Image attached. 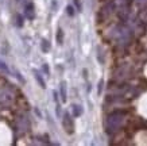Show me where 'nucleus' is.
<instances>
[{"label":"nucleus","mask_w":147,"mask_h":146,"mask_svg":"<svg viewBox=\"0 0 147 146\" xmlns=\"http://www.w3.org/2000/svg\"><path fill=\"white\" fill-rule=\"evenodd\" d=\"M40 49H42L45 53H47V52L50 50V42L49 41H46V39L42 41V43H40Z\"/></svg>","instance_id":"6"},{"label":"nucleus","mask_w":147,"mask_h":146,"mask_svg":"<svg viewBox=\"0 0 147 146\" xmlns=\"http://www.w3.org/2000/svg\"><path fill=\"white\" fill-rule=\"evenodd\" d=\"M101 89H102V80L100 81V84H98V93H101Z\"/></svg>","instance_id":"14"},{"label":"nucleus","mask_w":147,"mask_h":146,"mask_svg":"<svg viewBox=\"0 0 147 146\" xmlns=\"http://www.w3.org/2000/svg\"><path fill=\"white\" fill-rule=\"evenodd\" d=\"M0 71L4 72V73H9L8 67H7V65L4 64V61H1V60H0Z\"/></svg>","instance_id":"9"},{"label":"nucleus","mask_w":147,"mask_h":146,"mask_svg":"<svg viewBox=\"0 0 147 146\" xmlns=\"http://www.w3.org/2000/svg\"><path fill=\"white\" fill-rule=\"evenodd\" d=\"M22 15H16V26L18 27H22L23 26V22H22Z\"/></svg>","instance_id":"10"},{"label":"nucleus","mask_w":147,"mask_h":146,"mask_svg":"<svg viewBox=\"0 0 147 146\" xmlns=\"http://www.w3.org/2000/svg\"><path fill=\"white\" fill-rule=\"evenodd\" d=\"M61 99L62 102H66V83L65 81L61 83Z\"/></svg>","instance_id":"5"},{"label":"nucleus","mask_w":147,"mask_h":146,"mask_svg":"<svg viewBox=\"0 0 147 146\" xmlns=\"http://www.w3.org/2000/svg\"><path fill=\"white\" fill-rule=\"evenodd\" d=\"M63 127H65V130H66V133L71 134L73 131H74V122H73V119L70 118V115L69 114H65L63 115Z\"/></svg>","instance_id":"2"},{"label":"nucleus","mask_w":147,"mask_h":146,"mask_svg":"<svg viewBox=\"0 0 147 146\" xmlns=\"http://www.w3.org/2000/svg\"><path fill=\"white\" fill-rule=\"evenodd\" d=\"M34 76H35V79H36V81L39 83V85L42 87V88H45L46 87V84H45V80L42 79V76H40V73L38 71H34Z\"/></svg>","instance_id":"4"},{"label":"nucleus","mask_w":147,"mask_h":146,"mask_svg":"<svg viewBox=\"0 0 147 146\" xmlns=\"http://www.w3.org/2000/svg\"><path fill=\"white\" fill-rule=\"evenodd\" d=\"M74 3H76L77 8H78V11H80V10H81V4H80V1H78V0H74Z\"/></svg>","instance_id":"13"},{"label":"nucleus","mask_w":147,"mask_h":146,"mask_svg":"<svg viewBox=\"0 0 147 146\" xmlns=\"http://www.w3.org/2000/svg\"><path fill=\"white\" fill-rule=\"evenodd\" d=\"M24 15H26L27 19H30V20H32V19L35 18V8H34V4L32 3H27L26 7H24Z\"/></svg>","instance_id":"3"},{"label":"nucleus","mask_w":147,"mask_h":146,"mask_svg":"<svg viewBox=\"0 0 147 146\" xmlns=\"http://www.w3.org/2000/svg\"><path fill=\"white\" fill-rule=\"evenodd\" d=\"M57 42L59 45H62V42H63V31L61 29H58V31H57Z\"/></svg>","instance_id":"7"},{"label":"nucleus","mask_w":147,"mask_h":146,"mask_svg":"<svg viewBox=\"0 0 147 146\" xmlns=\"http://www.w3.org/2000/svg\"><path fill=\"white\" fill-rule=\"evenodd\" d=\"M73 114L74 116H80L82 114V108L80 106H73Z\"/></svg>","instance_id":"8"},{"label":"nucleus","mask_w":147,"mask_h":146,"mask_svg":"<svg viewBox=\"0 0 147 146\" xmlns=\"http://www.w3.org/2000/svg\"><path fill=\"white\" fill-rule=\"evenodd\" d=\"M43 71L46 72V75H49V67H47L46 64H45V65H43Z\"/></svg>","instance_id":"12"},{"label":"nucleus","mask_w":147,"mask_h":146,"mask_svg":"<svg viewBox=\"0 0 147 146\" xmlns=\"http://www.w3.org/2000/svg\"><path fill=\"white\" fill-rule=\"evenodd\" d=\"M66 11H67V14H69L70 16H73V15H74V11H73V7H71V5H67Z\"/></svg>","instance_id":"11"},{"label":"nucleus","mask_w":147,"mask_h":146,"mask_svg":"<svg viewBox=\"0 0 147 146\" xmlns=\"http://www.w3.org/2000/svg\"><path fill=\"white\" fill-rule=\"evenodd\" d=\"M123 119H124L123 114H120V112H113L112 115H109V118H108V131L113 133L117 128H120Z\"/></svg>","instance_id":"1"}]
</instances>
